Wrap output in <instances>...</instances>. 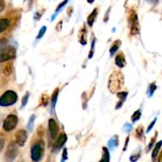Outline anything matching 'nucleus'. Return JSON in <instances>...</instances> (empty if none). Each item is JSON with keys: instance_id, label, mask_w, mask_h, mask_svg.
I'll return each mask as SVG.
<instances>
[{"instance_id": "obj_1", "label": "nucleus", "mask_w": 162, "mask_h": 162, "mask_svg": "<svg viewBox=\"0 0 162 162\" xmlns=\"http://www.w3.org/2000/svg\"><path fill=\"white\" fill-rule=\"evenodd\" d=\"M124 83V78L120 71H115L108 78V88L111 93H115L122 89Z\"/></svg>"}, {"instance_id": "obj_2", "label": "nucleus", "mask_w": 162, "mask_h": 162, "mask_svg": "<svg viewBox=\"0 0 162 162\" xmlns=\"http://www.w3.org/2000/svg\"><path fill=\"white\" fill-rule=\"evenodd\" d=\"M128 23L130 32L132 36L138 35L140 33V25H139V17L136 12L134 10H130L128 15Z\"/></svg>"}, {"instance_id": "obj_3", "label": "nucleus", "mask_w": 162, "mask_h": 162, "mask_svg": "<svg viewBox=\"0 0 162 162\" xmlns=\"http://www.w3.org/2000/svg\"><path fill=\"white\" fill-rule=\"evenodd\" d=\"M17 101V95L13 90H7L0 97V105L9 107L14 105Z\"/></svg>"}, {"instance_id": "obj_4", "label": "nucleus", "mask_w": 162, "mask_h": 162, "mask_svg": "<svg viewBox=\"0 0 162 162\" xmlns=\"http://www.w3.org/2000/svg\"><path fill=\"white\" fill-rule=\"evenodd\" d=\"M44 142L42 140H39L37 143L33 144L31 147L30 157L33 161H39L42 159L44 155Z\"/></svg>"}, {"instance_id": "obj_5", "label": "nucleus", "mask_w": 162, "mask_h": 162, "mask_svg": "<svg viewBox=\"0 0 162 162\" xmlns=\"http://www.w3.org/2000/svg\"><path fill=\"white\" fill-rule=\"evenodd\" d=\"M16 57V50L12 46L2 47L0 52V61L1 63H4L7 61L13 59Z\"/></svg>"}, {"instance_id": "obj_6", "label": "nucleus", "mask_w": 162, "mask_h": 162, "mask_svg": "<svg viewBox=\"0 0 162 162\" xmlns=\"http://www.w3.org/2000/svg\"><path fill=\"white\" fill-rule=\"evenodd\" d=\"M17 123H18V118L17 115L10 114L4 120L2 125L3 130L7 132L11 131L17 127Z\"/></svg>"}, {"instance_id": "obj_7", "label": "nucleus", "mask_w": 162, "mask_h": 162, "mask_svg": "<svg viewBox=\"0 0 162 162\" xmlns=\"http://www.w3.org/2000/svg\"><path fill=\"white\" fill-rule=\"evenodd\" d=\"M16 142H11L7 146V150L5 153V159L7 161H13L15 160L18 154V148Z\"/></svg>"}, {"instance_id": "obj_8", "label": "nucleus", "mask_w": 162, "mask_h": 162, "mask_svg": "<svg viewBox=\"0 0 162 162\" xmlns=\"http://www.w3.org/2000/svg\"><path fill=\"white\" fill-rule=\"evenodd\" d=\"M67 140V136L65 133H61L56 140V142L53 143L52 147V152L55 154H58L61 149L63 148L64 144L66 143Z\"/></svg>"}, {"instance_id": "obj_9", "label": "nucleus", "mask_w": 162, "mask_h": 162, "mask_svg": "<svg viewBox=\"0 0 162 162\" xmlns=\"http://www.w3.org/2000/svg\"><path fill=\"white\" fill-rule=\"evenodd\" d=\"M59 131V127L54 119L48 120V137L49 139L55 140L57 138V135Z\"/></svg>"}, {"instance_id": "obj_10", "label": "nucleus", "mask_w": 162, "mask_h": 162, "mask_svg": "<svg viewBox=\"0 0 162 162\" xmlns=\"http://www.w3.org/2000/svg\"><path fill=\"white\" fill-rule=\"evenodd\" d=\"M28 139V133L26 130L21 129L18 130L15 134V142L18 146H23L26 142Z\"/></svg>"}, {"instance_id": "obj_11", "label": "nucleus", "mask_w": 162, "mask_h": 162, "mask_svg": "<svg viewBox=\"0 0 162 162\" xmlns=\"http://www.w3.org/2000/svg\"><path fill=\"white\" fill-rule=\"evenodd\" d=\"M87 28L84 24L78 32V41L81 45H86L87 44Z\"/></svg>"}, {"instance_id": "obj_12", "label": "nucleus", "mask_w": 162, "mask_h": 162, "mask_svg": "<svg viewBox=\"0 0 162 162\" xmlns=\"http://www.w3.org/2000/svg\"><path fill=\"white\" fill-rule=\"evenodd\" d=\"M115 65H116L117 66H119L120 68H123L127 65L125 56H124V54H123V52H119L118 54H117V56H115Z\"/></svg>"}, {"instance_id": "obj_13", "label": "nucleus", "mask_w": 162, "mask_h": 162, "mask_svg": "<svg viewBox=\"0 0 162 162\" xmlns=\"http://www.w3.org/2000/svg\"><path fill=\"white\" fill-rule=\"evenodd\" d=\"M127 95H128L127 92H119V93H117L116 96L117 97L120 99V101H119L118 103L116 104L115 109H120V108L123 107V105L124 104V102L126 101V100H127Z\"/></svg>"}, {"instance_id": "obj_14", "label": "nucleus", "mask_w": 162, "mask_h": 162, "mask_svg": "<svg viewBox=\"0 0 162 162\" xmlns=\"http://www.w3.org/2000/svg\"><path fill=\"white\" fill-rule=\"evenodd\" d=\"M59 88H56L55 91L53 92V94L52 95L51 97V109H50V113L52 115L55 112V109H56V105L57 103L58 96H59Z\"/></svg>"}, {"instance_id": "obj_15", "label": "nucleus", "mask_w": 162, "mask_h": 162, "mask_svg": "<svg viewBox=\"0 0 162 162\" xmlns=\"http://www.w3.org/2000/svg\"><path fill=\"white\" fill-rule=\"evenodd\" d=\"M121 44H122V42H121V41H120V40H116L115 41H114V42L112 43V44L111 45V47H110V49H109L110 56H113L115 54V52L118 51V49L120 48V47L121 46Z\"/></svg>"}, {"instance_id": "obj_16", "label": "nucleus", "mask_w": 162, "mask_h": 162, "mask_svg": "<svg viewBox=\"0 0 162 162\" xmlns=\"http://www.w3.org/2000/svg\"><path fill=\"white\" fill-rule=\"evenodd\" d=\"M68 2H69V0H64L63 2H62L60 4H59V6H58V7H57V8H56V10H55V13L52 14V17H51V21H52V22H53V21H54L55 19H56V17H57L58 14H59V13H60V12L62 11V10H63V9L64 8V7L66 5V4L68 3Z\"/></svg>"}, {"instance_id": "obj_17", "label": "nucleus", "mask_w": 162, "mask_h": 162, "mask_svg": "<svg viewBox=\"0 0 162 162\" xmlns=\"http://www.w3.org/2000/svg\"><path fill=\"white\" fill-rule=\"evenodd\" d=\"M119 145V137L118 135H114L108 141V146L110 150H113Z\"/></svg>"}, {"instance_id": "obj_18", "label": "nucleus", "mask_w": 162, "mask_h": 162, "mask_svg": "<svg viewBox=\"0 0 162 162\" xmlns=\"http://www.w3.org/2000/svg\"><path fill=\"white\" fill-rule=\"evenodd\" d=\"M98 14V9L97 8H95L94 10H93L91 14L88 16L87 17V24H88V26L90 27H92L94 23L95 20H96V17Z\"/></svg>"}, {"instance_id": "obj_19", "label": "nucleus", "mask_w": 162, "mask_h": 162, "mask_svg": "<svg viewBox=\"0 0 162 162\" xmlns=\"http://www.w3.org/2000/svg\"><path fill=\"white\" fill-rule=\"evenodd\" d=\"M12 72H13V63L11 62H9L5 65V66L2 69V74L6 76H10Z\"/></svg>"}, {"instance_id": "obj_20", "label": "nucleus", "mask_w": 162, "mask_h": 162, "mask_svg": "<svg viewBox=\"0 0 162 162\" xmlns=\"http://www.w3.org/2000/svg\"><path fill=\"white\" fill-rule=\"evenodd\" d=\"M157 89V85H156V82H153L151 83V84H150V86H149L148 87V90H147V92H146L147 96H148L149 98L152 97V96H154V92L156 91Z\"/></svg>"}, {"instance_id": "obj_21", "label": "nucleus", "mask_w": 162, "mask_h": 162, "mask_svg": "<svg viewBox=\"0 0 162 162\" xmlns=\"http://www.w3.org/2000/svg\"><path fill=\"white\" fill-rule=\"evenodd\" d=\"M162 146V140L159 141L157 144H156L155 147H154V150L152 152V160H155L156 157L158 156V153L160 150V147Z\"/></svg>"}, {"instance_id": "obj_22", "label": "nucleus", "mask_w": 162, "mask_h": 162, "mask_svg": "<svg viewBox=\"0 0 162 162\" xmlns=\"http://www.w3.org/2000/svg\"><path fill=\"white\" fill-rule=\"evenodd\" d=\"M10 21L7 18H1L0 20V32H3L10 26Z\"/></svg>"}, {"instance_id": "obj_23", "label": "nucleus", "mask_w": 162, "mask_h": 162, "mask_svg": "<svg viewBox=\"0 0 162 162\" xmlns=\"http://www.w3.org/2000/svg\"><path fill=\"white\" fill-rule=\"evenodd\" d=\"M135 137L139 140H142L144 138V127L143 126L140 125L136 128L135 130Z\"/></svg>"}, {"instance_id": "obj_24", "label": "nucleus", "mask_w": 162, "mask_h": 162, "mask_svg": "<svg viewBox=\"0 0 162 162\" xmlns=\"http://www.w3.org/2000/svg\"><path fill=\"white\" fill-rule=\"evenodd\" d=\"M103 150V157L101 159V161H110V154L107 147L104 146Z\"/></svg>"}, {"instance_id": "obj_25", "label": "nucleus", "mask_w": 162, "mask_h": 162, "mask_svg": "<svg viewBox=\"0 0 162 162\" xmlns=\"http://www.w3.org/2000/svg\"><path fill=\"white\" fill-rule=\"evenodd\" d=\"M142 115V112H141L140 109H138L135 111L133 113V115H131V122L133 123H136L138 120H140V117Z\"/></svg>"}, {"instance_id": "obj_26", "label": "nucleus", "mask_w": 162, "mask_h": 162, "mask_svg": "<svg viewBox=\"0 0 162 162\" xmlns=\"http://www.w3.org/2000/svg\"><path fill=\"white\" fill-rule=\"evenodd\" d=\"M35 120H36V115H34L33 114V115H31L30 118H29V121H28V123H27V129L29 130V131L32 130V129H33Z\"/></svg>"}, {"instance_id": "obj_27", "label": "nucleus", "mask_w": 162, "mask_h": 162, "mask_svg": "<svg viewBox=\"0 0 162 162\" xmlns=\"http://www.w3.org/2000/svg\"><path fill=\"white\" fill-rule=\"evenodd\" d=\"M29 92H26V93L24 95L23 98L22 100V106L20 107V109H22L24 108L26 106L28 103V101H29Z\"/></svg>"}, {"instance_id": "obj_28", "label": "nucleus", "mask_w": 162, "mask_h": 162, "mask_svg": "<svg viewBox=\"0 0 162 162\" xmlns=\"http://www.w3.org/2000/svg\"><path fill=\"white\" fill-rule=\"evenodd\" d=\"M157 132H155V135H154V136L153 137L152 139H151L150 142V143H149L148 146H147L146 153L150 152L151 149H152V147L154 145V143H155V142H156V139H157Z\"/></svg>"}, {"instance_id": "obj_29", "label": "nucleus", "mask_w": 162, "mask_h": 162, "mask_svg": "<svg viewBox=\"0 0 162 162\" xmlns=\"http://www.w3.org/2000/svg\"><path fill=\"white\" fill-rule=\"evenodd\" d=\"M132 130H133V126L128 123H125L124 126L123 127V128H122V130H123V133H127V134H129L130 132H131Z\"/></svg>"}, {"instance_id": "obj_30", "label": "nucleus", "mask_w": 162, "mask_h": 162, "mask_svg": "<svg viewBox=\"0 0 162 162\" xmlns=\"http://www.w3.org/2000/svg\"><path fill=\"white\" fill-rule=\"evenodd\" d=\"M46 31H47V26H43L41 28V29H40L39 32H38V34H37V38H36V39L37 40L41 39V38H42V37L44 36V34H45Z\"/></svg>"}, {"instance_id": "obj_31", "label": "nucleus", "mask_w": 162, "mask_h": 162, "mask_svg": "<svg viewBox=\"0 0 162 162\" xmlns=\"http://www.w3.org/2000/svg\"><path fill=\"white\" fill-rule=\"evenodd\" d=\"M48 101H49L48 95L43 94L41 98V105L46 107L47 105V104H48Z\"/></svg>"}, {"instance_id": "obj_32", "label": "nucleus", "mask_w": 162, "mask_h": 162, "mask_svg": "<svg viewBox=\"0 0 162 162\" xmlns=\"http://www.w3.org/2000/svg\"><path fill=\"white\" fill-rule=\"evenodd\" d=\"M95 43H96V39L93 38V41H92L91 44V49H90V52L89 53V59H92L93 56V54H94V47H95Z\"/></svg>"}, {"instance_id": "obj_33", "label": "nucleus", "mask_w": 162, "mask_h": 162, "mask_svg": "<svg viewBox=\"0 0 162 162\" xmlns=\"http://www.w3.org/2000/svg\"><path fill=\"white\" fill-rule=\"evenodd\" d=\"M81 101H82V107L84 109H86V106H87V102H88V97H87V94L86 93H84L81 95Z\"/></svg>"}, {"instance_id": "obj_34", "label": "nucleus", "mask_w": 162, "mask_h": 162, "mask_svg": "<svg viewBox=\"0 0 162 162\" xmlns=\"http://www.w3.org/2000/svg\"><path fill=\"white\" fill-rule=\"evenodd\" d=\"M140 157H141V151H139V152H138L137 154H132V155L130 157V160L133 162L137 161V160L140 158Z\"/></svg>"}, {"instance_id": "obj_35", "label": "nucleus", "mask_w": 162, "mask_h": 162, "mask_svg": "<svg viewBox=\"0 0 162 162\" xmlns=\"http://www.w3.org/2000/svg\"><path fill=\"white\" fill-rule=\"evenodd\" d=\"M68 159L67 157V149L64 148L63 151V155H62V159H61V161L63 162L65 160H66Z\"/></svg>"}, {"instance_id": "obj_36", "label": "nucleus", "mask_w": 162, "mask_h": 162, "mask_svg": "<svg viewBox=\"0 0 162 162\" xmlns=\"http://www.w3.org/2000/svg\"><path fill=\"white\" fill-rule=\"evenodd\" d=\"M156 122H157V118H154V120H153V121L151 122L150 123V125H149V127H147L146 133H149V132H150L151 130H152L153 127H154V124H155V123H156Z\"/></svg>"}, {"instance_id": "obj_37", "label": "nucleus", "mask_w": 162, "mask_h": 162, "mask_svg": "<svg viewBox=\"0 0 162 162\" xmlns=\"http://www.w3.org/2000/svg\"><path fill=\"white\" fill-rule=\"evenodd\" d=\"M44 132H45V130H44V128L42 126H40V127L37 128V134H38L39 136L42 137L43 135H44Z\"/></svg>"}, {"instance_id": "obj_38", "label": "nucleus", "mask_w": 162, "mask_h": 162, "mask_svg": "<svg viewBox=\"0 0 162 162\" xmlns=\"http://www.w3.org/2000/svg\"><path fill=\"white\" fill-rule=\"evenodd\" d=\"M111 7H110L109 8H108V10H107L106 14H105V18H104V22H107L108 21V19H109V14H110V10H111Z\"/></svg>"}, {"instance_id": "obj_39", "label": "nucleus", "mask_w": 162, "mask_h": 162, "mask_svg": "<svg viewBox=\"0 0 162 162\" xmlns=\"http://www.w3.org/2000/svg\"><path fill=\"white\" fill-rule=\"evenodd\" d=\"M129 140H130V138H129V136H128V137H127V139H126V140H125V144H124V146H123V152H124V151L127 150V145H128Z\"/></svg>"}, {"instance_id": "obj_40", "label": "nucleus", "mask_w": 162, "mask_h": 162, "mask_svg": "<svg viewBox=\"0 0 162 162\" xmlns=\"http://www.w3.org/2000/svg\"><path fill=\"white\" fill-rule=\"evenodd\" d=\"M62 26H63V21H60V22L56 25V30L60 31L61 29H62Z\"/></svg>"}, {"instance_id": "obj_41", "label": "nucleus", "mask_w": 162, "mask_h": 162, "mask_svg": "<svg viewBox=\"0 0 162 162\" xmlns=\"http://www.w3.org/2000/svg\"><path fill=\"white\" fill-rule=\"evenodd\" d=\"M145 1L150 4H154V5H156V4L158 2L159 0H145Z\"/></svg>"}, {"instance_id": "obj_42", "label": "nucleus", "mask_w": 162, "mask_h": 162, "mask_svg": "<svg viewBox=\"0 0 162 162\" xmlns=\"http://www.w3.org/2000/svg\"><path fill=\"white\" fill-rule=\"evenodd\" d=\"M41 15H42V14H39V13H37V14H36L35 15H34V19H35L36 21H39L40 19H41Z\"/></svg>"}, {"instance_id": "obj_43", "label": "nucleus", "mask_w": 162, "mask_h": 162, "mask_svg": "<svg viewBox=\"0 0 162 162\" xmlns=\"http://www.w3.org/2000/svg\"><path fill=\"white\" fill-rule=\"evenodd\" d=\"M0 2H1V7H0V11L2 12L3 10L4 7H5V2H4V0H0Z\"/></svg>"}, {"instance_id": "obj_44", "label": "nucleus", "mask_w": 162, "mask_h": 162, "mask_svg": "<svg viewBox=\"0 0 162 162\" xmlns=\"http://www.w3.org/2000/svg\"><path fill=\"white\" fill-rule=\"evenodd\" d=\"M0 144H1V146H0V151H1L4 146V139H2V137H1V139H0Z\"/></svg>"}, {"instance_id": "obj_45", "label": "nucleus", "mask_w": 162, "mask_h": 162, "mask_svg": "<svg viewBox=\"0 0 162 162\" xmlns=\"http://www.w3.org/2000/svg\"><path fill=\"white\" fill-rule=\"evenodd\" d=\"M158 161L162 162V151H161V153H160V157H159V158H158Z\"/></svg>"}, {"instance_id": "obj_46", "label": "nucleus", "mask_w": 162, "mask_h": 162, "mask_svg": "<svg viewBox=\"0 0 162 162\" xmlns=\"http://www.w3.org/2000/svg\"><path fill=\"white\" fill-rule=\"evenodd\" d=\"M87 2H88L89 3L92 4V3H93V2H94V0H87Z\"/></svg>"}]
</instances>
